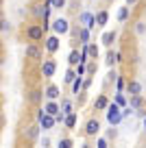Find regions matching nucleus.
Returning a JSON list of instances; mask_svg holds the SVG:
<instances>
[{"mask_svg":"<svg viewBox=\"0 0 146 148\" xmlns=\"http://www.w3.org/2000/svg\"><path fill=\"white\" fill-rule=\"evenodd\" d=\"M44 26L41 24H33V26H28V31H26V35H28V39L31 42H39V39H44Z\"/></svg>","mask_w":146,"mask_h":148,"instance_id":"f257e3e1","label":"nucleus"},{"mask_svg":"<svg viewBox=\"0 0 146 148\" xmlns=\"http://www.w3.org/2000/svg\"><path fill=\"white\" fill-rule=\"evenodd\" d=\"M107 120H109V124H118L122 120V113H120L118 105H107Z\"/></svg>","mask_w":146,"mask_h":148,"instance_id":"f03ea898","label":"nucleus"},{"mask_svg":"<svg viewBox=\"0 0 146 148\" xmlns=\"http://www.w3.org/2000/svg\"><path fill=\"white\" fill-rule=\"evenodd\" d=\"M37 120H39V124H41V129H52L55 126V116H50V113H46L44 109L37 113Z\"/></svg>","mask_w":146,"mask_h":148,"instance_id":"7ed1b4c3","label":"nucleus"},{"mask_svg":"<svg viewBox=\"0 0 146 148\" xmlns=\"http://www.w3.org/2000/svg\"><path fill=\"white\" fill-rule=\"evenodd\" d=\"M52 31H55V33H61V35H63V33H68V31H70L68 20H63V18L55 20V22H52Z\"/></svg>","mask_w":146,"mask_h":148,"instance_id":"20e7f679","label":"nucleus"},{"mask_svg":"<svg viewBox=\"0 0 146 148\" xmlns=\"http://www.w3.org/2000/svg\"><path fill=\"white\" fill-rule=\"evenodd\" d=\"M55 70H57V65H55V61H52V59L44 61V68H41V74H44L46 79H50L52 74H55Z\"/></svg>","mask_w":146,"mask_h":148,"instance_id":"39448f33","label":"nucleus"},{"mask_svg":"<svg viewBox=\"0 0 146 148\" xmlns=\"http://www.w3.org/2000/svg\"><path fill=\"white\" fill-rule=\"evenodd\" d=\"M98 131H101V122L98 120H90L85 124V135H96Z\"/></svg>","mask_w":146,"mask_h":148,"instance_id":"423d86ee","label":"nucleus"},{"mask_svg":"<svg viewBox=\"0 0 146 148\" xmlns=\"http://www.w3.org/2000/svg\"><path fill=\"white\" fill-rule=\"evenodd\" d=\"M26 57L28 59H41V50L35 44H31V46H26Z\"/></svg>","mask_w":146,"mask_h":148,"instance_id":"0eeeda50","label":"nucleus"},{"mask_svg":"<svg viewBox=\"0 0 146 148\" xmlns=\"http://www.w3.org/2000/svg\"><path fill=\"white\" fill-rule=\"evenodd\" d=\"M107 20H109V13H107V11H98L96 18H94V24H96V26H105Z\"/></svg>","mask_w":146,"mask_h":148,"instance_id":"6e6552de","label":"nucleus"},{"mask_svg":"<svg viewBox=\"0 0 146 148\" xmlns=\"http://www.w3.org/2000/svg\"><path fill=\"white\" fill-rule=\"evenodd\" d=\"M81 24L87 26V28H94L96 26V24H94V15H92V13H81Z\"/></svg>","mask_w":146,"mask_h":148,"instance_id":"1a4fd4ad","label":"nucleus"},{"mask_svg":"<svg viewBox=\"0 0 146 148\" xmlns=\"http://www.w3.org/2000/svg\"><path fill=\"white\" fill-rule=\"evenodd\" d=\"M129 105H131V109H140V107L144 105V100H142V96H140V94H133V96H131V100H129Z\"/></svg>","mask_w":146,"mask_h":148,"instance_id":"9d476101","label":"nucleus"},{"mask_svg":"<svg viewBox=\"0 0 146 148\" xmlns=\"http://www.w3.org/2000/svg\"><path fill=\"white\" fill-rule=\"evenodd\" d=\"M46 48H48V52H55L57 48H59V39H57V37H48V39H46Z\"/></svg>","mask_w":146,"mask_h":148,"instance_id":"9b49d317","label":"nucleus"},{"mask_svg":"<svg viewBox=\"0 0 146 148\" xmlns=\"http://www.w3.org/2000/svg\"><path fill=\"white\" fill-rule=\"evenodd\" d=\"M79 39H81L83 46H87V42H90V28L87 26H83L81 31H79Z\"/></svg>","mask_w":146,"mask_h":148,"instance_id":"f8f14e48","label":"nucleus"},{"mask_svg":"<svg viewBox=\"0 0 146 148\" xmlns=\"http://www.w3.org/2000/svg\"><path fill=\"white\" fill-rule=\"evenodd\" d=\"M127 89H129V94H131V96H133V94H140V92H142V85L137 83V81H129Z\"/></svg>","mask_w":146,"mask_h":148,"instance_id":"ddd939ff","label":"nucleus"},{"mask_svg":"<svg viewBox=\"0 0 146 148\" xmlns=\"http://www.w3.org/2000/svg\"><path fill=\"white\" fill-rule=\"evenodd\" d=\"M46 96L50 98V100H57V98H59V87H55V85H48V89H46Z\"/></svg>","mask_w":146,"mask_h":148,"instance_id":"4468645a","label":"nucleus"},{"mask_svg":"<svg viewBox=\"0 0 146 148\" xmlns=\"http://www.w3.org/2000/svg\"><path fill=\"white\" fill-rule=\"evenodd\" d=\"M44 111H46V113H50V116H55V113H59V105L50 100V102H48V105L44 107Z\"/></svg>","mask_w":146,"mask_h":148,"instance_id":"2eb2a0df","label":"nucleus"},{"mask_svg":"<svg viewBox=\"0 0 146 148\" xmlns=\"http://www.w3.org/2000/svg\"><path fill=\"white\" fill-rule=\"evenodd\" d=\"M48 5H50V9H63L65 7V0H46Z\"/></svg>","mask_w":146,"mask_h":148,"instance_id":"dca6fc26","label":"nucleus"},{"mask_svg":"<svg viewBox=\"0 0 146 148\" xmlns=\"http://www.w3.org/2000/svg\"><path fill=\"white\" fill-rule=\"evenodd\" d=\"M70 65H79V61H81V55H79V52L76 50H72V52H70Z\"/></svg>","mask_w":146,"mask_h":148,"instance_id":"f3484780","label":"nucleus"},{"mask_svg":"<svg viewBox=\"0 0 146 148\" xmlns=\"http://www.w3.org/2000/svg\"><path fill=\"white\" fill-rule=\"evenodd\" d=\"M114 39H116V33H105V35H103V44H105V46H111Z\"/></svg>","mask_w":146,"mask_h":148,"instance_id":"a211bd4d","label":"nucleus"},{"mask_svg":"<svg viewBox=\"0 0 146 148\" xmlns=\"http://www.w3.org/2000/svg\"><path fill=\"white\" fill-rule=\"evenodd\" d=\"M37 133H39V126H31V129L26 131V137H28V139H35Z\"/></svg>","mask_w":146,"mask_h":148,"instance_id":"6ab92c4d","label":"nucleus"},{"mask_svg":"<svg viewBox=\"0 0 146 148\" xmlns=\"http://www.w3.org/2000/svg\"><path fill=\"white\" fill-rule=\"evenodd\" d=\"M63 122H65V126H74L76 124V116H74V113H68V118H63Z\"/></svg>","mask_w":146,"mask_h":148,"instance_id":"aec40b11","label":"nucleus"},{"mask_svg":"<svg viewBox=\"0 0 146 148\" xmlns=\"http://www.w3.org/2000/svg\"><path fill=\"white\" fill-rule=\"evenodd\" d=\"M107 105H109V102H107L105 96H101L98 100H96V109H107Z\"/></svg>","mask_w":146,"mask_h":148,"instance_id":"412c9836","label":"nucleus"},{"mask_svg":"<svg viewBox=\"0 0 146 148\" xmlns=\"http://www.w3.org/2000/svg\"><path fill=\"white\" fill-rule=\"evenodd\" d=\"M127 18H129V7H122V9H120V13H118V20H120V22H124Z\"/></svg>","mask_w":146,"mask_h":148,"instance_id":"4be33fe9","label":"nucleus"},{"mask_svg":"<svg viewBox=\"0 0 146 148\" xmlns=\"http://www.w3.org/2000/svg\"><path fill=\"white\" fill-rule=\"evenodd\" d=\"M83 87V83H81V76H79V79H74L72 81V92L74 94H79V89H81Z\"/></svg>","mask_w":146,"mask_h":148,"instance_id":"5701e85b","label":"nucleus"},{"mask_svg":"<svg viewBox=\"0 0 146 148\" xmlns=\"http://www.w3.org/2000/svg\"><path fill=\"white\" fill-rule=\"evenodd\" d=\"M28 100H31V102H39V100H41V92H37V89H35V92H31Z\"/></svg>","mask_w":146,"mask_h":148,"instance_id":"b1692460","label":"nucleus"},{"mask_svg":"<svg viewBox=\"0 0 146 148\" xmlns=\"http://www.w3.org/2000/svg\"><path fill=\"white\" fill-rule=\"evenodd\" d=\"M61 113H72V111H70V100H63V102H61Z\"/></svg>","mask_w":146,"mask_h":148,"instance_id":"393cba45","label":"nucleus"},{"mask_svg":"<svg viewBox=\"0 0 146 148\" xmlns=\"http://www.w3.org/2000/svg\"><path fill=\"white\" fill-rule=\"evenodd\" d=\"M87 55L96 59V57H98V46H87Z\"/></svg>","mask_w":146,"mask_h":148,"instance_id":"a878e982","label":"nucleus"},{"mask_svg":"<svg viewBox=\"0 0 146 148\" xmlns=\"http://www.w3.org/2000/svg\"><path fill=\"white\" fill-rule=\"evenodd\" d=\"M74 79H76V74H74V70H68V72H65V83H72Z\"/></svg>","mask_w":146,"mask_h":148,"instance_id":"bb28decb","label":"nucleus"},{"mask_svg":"<svg viewBox=\"0 0 146 148\" xmlns=\"http://www.w3.org/2000/svg\"><path fill=\"white\" fill-rule=\"evenodd\" d=\"M116 105H120V107H124V105H127V100H124V96H122V94H118V96H116Z\"/></svg>","mask_w":146,"mask_h":148,"instance_id":"cd10ccee","label":"nucleus"},{"mask_svg":"<svg viewBox=\"0 0 146 148\" xmlns=\"http://www.w3.org/2000/svg\"><path fill=\"white\" fill-rule=\"evenodd\" d=\"M85 72V61H79V68H76V74L81 76V74Z\"/></svg>","mask_w":146,"mask_h":148,"instance_id":"c85d7f7f","label":"nucleus"},{"mask_svg":"<svg viewBox=\"0 0 146 148\" xmlns=\"http://www.w3.org/2000/svg\"><path fill=\"white\" fill-rule=\"evenodd\" d=\"M59 146H61V148H70V146H72V139H61Z\"/></svg>","mask_w":146,"mask_h":148,"instance_id":"c756f323","label":"nucleus"},{"mask_svg":"<svg viewBox=\"0 0 146 148\" xmlns=\"http://www.w3.org/2000/svg\"><path fill=\"white\" fill-rule=\"evenodd\" d=\"M0 31H9V22L0 18Z\"/></svg>","mask_w":146,"mask_h":148,"instance_id":"7c9ffc66","label":"nucleus"},{"mask_svg":"<svg viewBox=\"0 0 146 148\" xmlns=\"http://www.w3.org/2000/svg\"><path fill=\"white\" fill-rule=\"evenodd\" d=\"M114 61H116V55L109 52V55H107V65H114Z\"/></svg>","mask_w":146,"mask_h":148,"instance_id":"2f4dec72","label":"nucleus"},{"mask_svg":"<svg viewBox=\"0 0 146 148\" xmlns=\"http://www.w3.org/2000/svg\"><path fill=\"white\" fill-rule=\"evenodd\" d=\"M85 70H87V72H90V74H94V72H96V63H90V65H87Z\"/></svg>","mask_w":146,"mask_h":148,"instance_id":"473e14b6","label":"nucleus"},{"mask_svg":"<svg viewBox=\"0 0 146 148\" xmlns=\"http://www.w3.org/2000/svg\"><path fill=\"white\" fill-rule=\"evenodd\" d=\"M98 148H107V139H98Z\"/></svg>","mask_w":146,"mask_h":148,"instance_id":"72a5a7b5","label":"nucleus"},{"mask_svg":"<svg viewBox=\"0 0 146 148\" xmlns=\"http://www.w3.org/2000/svg\"><path fill=\"white\" fill-rule=\"evenodd\" d=\"M135 28H137V33H144V24H142V22H137Z\"/></svg>","mask_w":146,"mask_h":148,"instance_id":"f704fd0d","label":"nucleus"},{"mask_svg":"<svg viewBox=\"0 0 146 148\" xmlns=\"http://www.w3.org/2000/svg\"><path fill=\"white\" fill-rule=\"evenodd\" d=\"M135 2H137V0H127V5H129V7H131V5H135Z\"/></svg>","mask_w":146,"mask_h":148,"instance_id":"c9c22d12","label":"nucleus"},{"mask_svg":"<svg viewBox=\"0 0 146 148\" xmlns=\"http://www.w3.org/2000/svg\"><path fill=\"white\" fill-rule=\"evenodd\" d=\"M144 126H146V118H144Z\"/></svg>","mask_w":146,"mask_h":148,"instance_id":"e433bc0d","label":"nucleus"},{"mask_svg":"<svg viewBox=\"0 0 146 148\" xmlns=\"http://www.w3.org/2000/svg\"><path fill=\"white\" fill-rule=\"evenodd\" d=\"M0 2H2V0H0Z\"/></svg>","mask_w":146,"mask_h":148,"instance_id":"4c0bfd02","label":"nucleus"}]
</instances>
